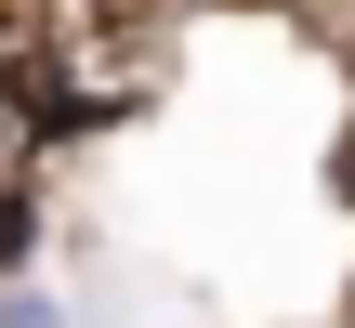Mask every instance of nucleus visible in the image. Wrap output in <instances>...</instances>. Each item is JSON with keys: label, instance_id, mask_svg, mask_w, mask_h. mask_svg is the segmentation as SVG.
Segmentation results:
<instances>
[{"label": "nucleus", "instance_id": "1", "mask_svg": "<svg viewBox=\"0 0 355 328\" xmlns=\"http://www.w3.org/2000/svg\"><path fill=\"white\" fill-rule=\"evenodd\" d=\"M26 263H40V197L0 184V289H26Z\"/></svg>", "mask_w": 355, "mask_h": 328}, {"label": "nucleus", "instance_id": "2", "mask_svg": "<svg viewBox=\"0 0 355 328\" xmlns=\"http://www.w3.org/2000/svg\"><path fill=\"white\" fill-rule=\"evenodd\" d=\"M0 328H79V316H66L53 289H0Z\"/></svg>", "mask_w": 355, "mask_h": 328}]
</instances>
